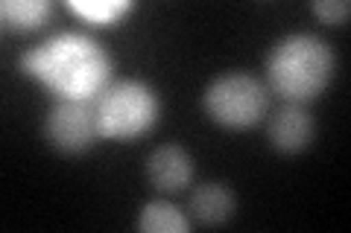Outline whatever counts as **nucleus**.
I'll return each mask as SVG.
<instances>
[{
  "instance_id": "f257e3e1",
  "label": "nucleus",
  "mask_w": 351,
  "mask_h": 233,
  "mask_svg": "<svg viewBox=\"0 0 351 233\" xmlns=\"http://www.w3.org/2000/svg\"><path fill=\"white\" fill-rule=\"evenodd\" d=\"M21 68L44 82L59 99L94 102L112 79V59L97 41L80 32H62L21 55Z\"/></svg>"
},
{
  "instance_id": "f03ea898",
  "label": "nucleus",
  "mask_w": 351,
  "mask_h": 233,
  "mask_svg": "<svg viewBox=\"0 0 351 233\" xmlns=\"http://www.w3.org/2000/svg\"><path fill=\"white\" fill-rule=\"evenodd\" d=\"M269 85L287 102L304 105L319 96L334 76V53L331 47L316 38L299 32L276 44L269 55Z\"/></svg>"
},
{
  "instance_id": "f8f14e48",
  "label": "nucleus",
  "mask_w": 351,
  "mask_h": 233,
  "mask_svg": "<svg viewBox=\"0 0 351 233\" xmlns=\"http://www.w3.org/2000/svg\"><path fill=\"white\" fill-rule=\"evenodd\" d=\"M313 12L319 15L325 24H346L351 15V3L348 0H319V3H313Z\"/></svg>"
},
{
  "instance_id": "20e7f679",
  "label": "nucleus",
  "mask_w": 351,
  "mask_h": 233,
  "mask_svg": "<svg viewBox=\"0 0 351 233\" xmlns=\"http://www.w3.org/2000/svg\"><path fill=\"white\" fill-rule=\"evenodd\" d=\"M205 108L219 126L249 128L267 114V87L255 76L226 73L205 91Z\"/></svg>"
},
{
  "instance_id": "423d86ee",
  "label": "nucleus",
  "mask_w": 351,
  "mask_h": 233,
  "mask_svg": "<svg viewBox=\"0 0 351 233\" xmlns=\"http://www.w3.org/2000/svg\"><path fill=\"white\" fill-rule=\"evenodd\" d=\"M269 140L281 152H302L313 140V117L304 105L287 102L269 123Z\"/></svg>"
},
{
  "instance_id": "9b49d317",
  "label": "nucleus",
  "mask_w": 351,
  "mask_h": 233,
  "mask_svg": "<svg viewBox=\"0 0 351 233\" xmlns=\"http://www.w3.org/2000/svg\"><path fill=\"white\" fill-rule=\"evenodd\" d=\"M68 6L91 24H114L117 18L132 12V0H71Z\"/></svg>"
},
{
  "instance_id": "7ed1b4c3",
  "label": "nucleus",
  "mask_w": 351,
  "mask_h": 233,
  "mask_svg": "<svg viewBox=\"0 0 351 233\" xmlns=\"http://www.w3.org/2000/svg\"><path fill=\"white\" fill-rule=\"evenodd\" d=\"M100 137L112 140H135L156 126L158 120V96L149 85L138 79L114 82L94 99Z\"/></svg>"
},
{
  "instance_id": "6e6552de",
  "label": "nucleus",
  "mask_w": 351,
  "mask_h": 233,
  "mask_svg": "<svg viewBox=\"0 0 351 233\" xmlns=\"http://www.w3.org/2000/svg\"><path fill=\"white\" fill-rule=\"evenodd\" d=\"M191 210L202 225H223L234 213V195L226 184H202L191 195Z\"/></svg>"
},
{
  "instance_id": "39448f33",
  "label": "nucleus",
  "mask_w": 351,
  "mask_h": 233,
  "mask_svg": "<svg viewBox=\"0 0 351 233\" xmlns=\"http://www.w3.org/2000/svg\"><path fill=\"white\" fill-rule=\"evenodd\" d=\"M100 137L94 102H80V99H59V105L47 117V140L59 152H85Z\"/></svg>"
},
{
  "instance_id": "0eeeda50",
  "label": "nucleus",
  "mask_w": 351,
  "mask_h": 233,
  "mask_svg": "<svg viewBox=\"0 0 351 233\" xmlns=\"http://www.w3.org/2000/svg\"><path fill=\"white\" fill-rule=\"evenodd\" d=\"M149 178L164 193L182 190L193 178V163L182 146H158L149 154Z\"/></svg>"
},
{
  "instance_id": "1a4fd4ad",
  "label": "nucleus",
  "mask_w": 351,
  "mask_h": 233,
  "mask_svg": "<svg viewBox=\"0 0 351 233\" xmlns=\"http://www.w3.org/2000/svg\"><path fill=\"white\" fill-rule=\"evenodd\" d=\"M0 18H3V24L9 29L29 32V29H38L50 18V3L47 0H3Z\"/></svg>"
},
{
  "instance_id": "9d476101",
  "label": "nucleus",
  "mask_w": 351,
  "mask_h": 233,
  "mask_svg": "<svg viewBox=\"0 0 351 233\" xmlns=\"http://www.w3.org/2000/svg\"><path fill=\"white\" fill-rule=\"evenodd\" d=\"M138 228L147 233H188V219L182 210H176L167 202H149L138 216Z\"/></svg>"
}]
</instances>
